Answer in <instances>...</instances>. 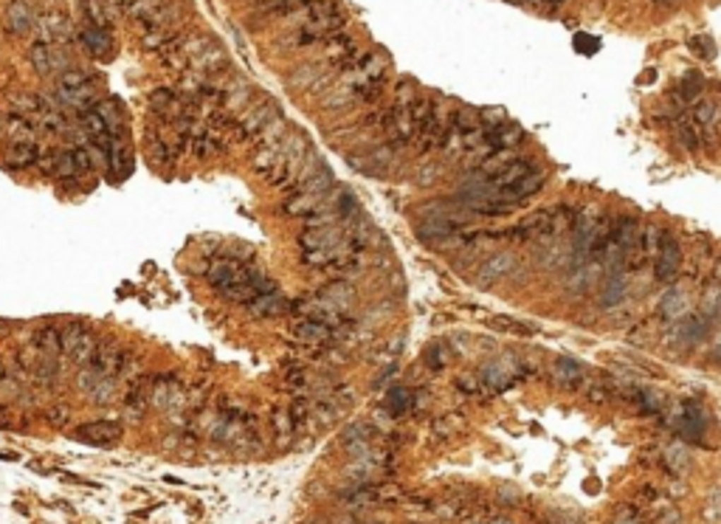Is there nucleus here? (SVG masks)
Masks as SVG:
<instances>
[{
  "label": "nucleus",
  "mask_w": 721,
  "mask_h": 524,
  "mask_svg": "<svg viewBox=\"0 0 721 524\" xmlns=\"http://www.w3.org/2000/svg\"><path fill=\"white\" fill-rule=\"evenodd\" d=\"M493 327H499V330H504V333H521V335H530V333H532L530 324L516 321V318H507V316H496V318H493Z\"/></svg>",
  "instance_id": "obj_40"
},
{
  "label": "nucleus",
  "mask_w": 721,
  "mask_h": 524,
  "mask_svg": "<svg viewBox=\"0 0 721 524\" xmlns=\"http://www.w3.org/2000/svg\"><path fill=\"white\" fill-rule=\"evenodd\" d=\"M71 153H73V161H76L79 175H85V172H90V169H93V155H90V150H88V147H73Z\"/></svg>",
  "instance_id": "obj_45"
},
{
  "label": "nucleus",
  "mask_w": 721,
  "mask_h": 524,
  "mask_svg": "<svg viewBox=\"0 0 721 524\" xmlns=\"http://www.w3.org/2000/svg\"><path fill=\"white\" fill-rule=\"evenodd\" d=\"M589 398H592L595 403H603L606 398H612V389H609V386H592V389H589Z\"/></svg>",
  "instance_id": "obj_50"
},
{
  "label": "nucleus",
  "mask_w": 721,
  "mask_h": 524,
  "mask_svg": "<svg viewBox=\"0 0 721 524\" xmlns=\"http://www.w3.org/2000/svg\"><path fill=\"white\" fill-rule=\"evenodd\" d=\"M521 138H524V130L513 121H504V124L490 127V130L484 127V141H487L490 150H513V147H518Z\"/></svg>",
  "instance_id": "obj_7"
},
{
  "label": "nucleus",
  "mask_w": 721,
  "mask_h": 524,
  "mask_svg": "<svg viewBox=\"0 0 721 524\" xmlns=\"http://www.w3.org/2000/svg\"><path fill=\"white\" fill-rule=\"evenodd\" d=\"M612 524H643V519H640V511H637V508H620V511L612 516Z\"/></svg>",
  "instance_id": "obj_46"
},
{
  "label": "nucleus",
  "mask_w": 721,
  "mask_h": 524,
  "mask_svg": "<svg viewBox=\"0 0 721 524\" xmlns=\"http://www.w3.org/2000/svg\"><path fill=\"white\" fill-rule=\"evenodd\" d=\"M318 203H321L318 195H302V192H296V195L287 198L285 212H287L290 218H307V215H313V212L318 209Z\"/></svg>",
  "instance_id": "obj_19"
},
{
  "label": "nucleus",
  "mask_w": 721,
  "mask_h": 524,
  "mask_svg": "<svg viewBox=\"0 0 721 524\" xmlns=\"http://www.w3.org/2000/svg\"><path fill=\"white\" fill-rule=\"evenodd\" d=\"M716 276H721V260H719V265H716Z\"/></svg>",
  "instance_id": "obj_55"
},
{
  "label": "nucleus",
  "mask_w": 721,
  "mask_h": 524,
  "mask_svg": "<svg viewBox=\"0 0 721 524\" xmlns=\"http://www.w3.org/2000/svg\"><path fill=\"white\" fill-rule=\"evenodd\" d=\"M657 279L660 282H671L679 270V246L674 240V234H662V243H660V251H657Z\"/></svg>",
  "instance_id": "obj_4"
},
{
  "label": "nucleus",
  "mask_w": 721,
  "mask_h": 524,
  "mask_svg": "<svg viewBox=\"0 0 721 524\" xmlns=\"http://www.w3.org/2000/svg\"><path fill=\"white\" fill-rule=\"evenodd\" d=\"M451 121H454V130H457V133H474V130L482 127L479 110H474V107H460V110L451 116Z\"/></svg>",
  "instance_id": "obj_28"
},
{
  "label": "nucleus",
  "mask_w": 721,
  "mask_h": 524,
  "mask_svg": "<svg viewBox=\"0 0 721 524\" xmlns=\"http://www.w3.org/2000/svg\"><path fill=\"white\" fill-rule=\"evenodd\" d=\"M691 48H693L696 54H702L705 59H713V54H716V48H713V42H710V37H693V40H691Z\"/></svg>",
  "instance_id": "obj_47"
},
{
  "label": "nucleus",
  "mask_w": 721,
  "mask_h": 524,
  "mask_svg": "<svg viewBox=\"0 0 721 524\" xmlns=\"http://www.w3.org/2000/svg\"><path fill=\"white\" fill-rule=\"evenodd\" d=\"M437 178H440V175H437V167L431 164V167H423V169H420V175H417V184H420V186H431Z\"/></svg>",
  "instance_id": "obj_49"
},
{
  "label": "nucleus",
  "mask_w": 721,
  "mask_h": 524,
  "mask_svg": "<svg viewBox=\"0 0 721 524\" xmlns=\"http://www.w3.org/2000/svg\"><path fill=\"white\" fill-rule=\"evenodd\" d=\"M287 82H290V90L310 88L313 82H321V68H318V65H302V68H296V71L287 76Z\"/></svg>",
  "instance_id": "obj_26"
},
{
  "label": "nucleus",
  "mask_w": 721,
  "mask_h": 524,
  "mask_svg": "<svg viewBox=\"0 0 721 524\" xmlns=\"http://www.w3.org/2000/svg\"><path fill=\"white\" fill-rule=\"evenodd\" d=\"M124 434V429L113 420H93V423H85L73 431V440H82L88 446H113L119 443Z\"/></svg>",
  "instance_id": "obj_1"
},
{
  "label": "nucleus",
  "mask_w": 721,
  "mask_h": 524,
  "mask_svg": "<svg viewBox=\"0 0 721 524\" xmlns=\"http://www.w3.org/2000/svg\"><path fill=\"white\" fill-rule=\"evenodd\" d=\"M330 186H333V172H330V167H324L321 172H316L313 178H307L304 184H299V186H296V192H302V195H318V198H324Z\"/></svg>",
  "instance_id": "obj_21"
},
{
  "label": "nucleus",
  "mask_w": 721,
  "mask_h": 524,
  "mask_svg": "<svg viewBox=\"0 0 721 524\" xmlns=\"http://www.w3.org/2000/svg\"><path fill=\"white\" fill-rule=\"evenodd\" d=\"M333 327L330 324H321V321H316V318H302V321H296L293 324V335L299 338V341H304V344H324V341H330L333 338Z\"/></svg>",
  "instance_id": "obj_13"
},
{
  "label": "nucleus",
  "mask_w": 721,
  "mask_h": 524,
  "mask_svg": "<svg viewBox=\"0 0 721 524\" xmlns=\"http://www.w3.org/2000/svg\"><path fill=\"white\" fill-rule=\"evenodd\" d=\"M415 406V398H412V392L409 389H403V386H398V389H392L389 392V403H386V409H389V415L392 417H400L403 412H409Z\"/></svg>",
  "instance_id": "obj_30"
},
{
  "label": "nucleus",
  "mask_w": 721,
  "mask_h": 524,
  "mask_svg": "<svg viewBox=\"0 0 721 524\" xmlns=\"http://www.w3.org/2000/svg\"><path fill=\"white\" fill-rule=\"evenodd\" d=\"M544 181H547V175L535 167L532 172H527L518 184H513V186H507V189H499L501 195H493L496 201H504V203H510V206H516L518 201H524V198H530V195H535L541 186H544Z\"/></svg>",
  "instance_id": "obj_2"
},
{
  "label": "nucleus",
  "mask_w": 721,
  "mask_h": 524,
  "mask_svg": "<svg viewBox=\"0 0 721 524\" xmlns=\"http://www.w3.org/2000/svg\"><path fill=\"white\" fill-rule=\"evenodd\" d=\"M321 299H327L338 313H347V310H352L355 307V302H358V293H355V287L350 285V282H344V279H338V282H330L321 293H318Z\"/></svg>",
  "instance_id": "obj_8"
},
{
  "label": "nucleus",
  "mask_w": 721,
  "mask_h": 524,
  "mask_svg": "<svg viewBox=\"0 0 721 524\" xmlns=\"http://www.w3.org/2000/svg\"><path fill=\"white\" fill-rule=\"evenodd\" d=\"M276 116H279V110H276L273 102H268V105H254V107H248V110L242 113L240 124H237V133H240V136H259L262 127H265L270 119H276Z\"/></svg>",
  "instance_id": "obj_5"
},
{
  "label": "nucleus",
  "mask_w": 721,
  "mask_h": 524,
  "mask_svg": "<svg viewBox=\"0 0 721 524\" xmlns=\"http://www.w3.org/2000/svg\"><path fill=\"white\" fill-rule=\"evenodd\" d=\"M583 378H586V372H583V367H580L578 361L561 358V361L555 364V381H558V386H564V389H578V386L583 383Z\"/></svg>",
  "instance_id": "obj_16"
},
{
  "label": "nucleus",
  "mask_w": 721,
  "mask_h": 524,
  "mask_svg": "<svg viewBox=\"0 0 721 524\" xmlns=\"http://www.w3.org/2000/svg\"><path fill=\"white\" fill-rule=\"evenodd\" d=\"M270 426H273V434H276V443H287L296 431V420L290 417V409H282V412H273L270 417Z\"/></svg>",
  "instance_id": "obj_25"
},
{
  "label": "nucleus",
  "mask_w": 721,
  "mask_h": 524,
  "mask_svg": "<svg viewBox=\"0 0 721 524\" xmlns=\"http://www.w3.org/2000/svg\"><path fill=\"white\" fill-rule=\"evenodd\" d=\"M344 260H350V246H335V249H324V251H304L302 265L307 268H338Z\"/></svg>",
  "instance_id": "obj_10"
},
{
  "label": "nucleus",
  "mask_w": 721,
  "mask_h": 524,
  "mask_svg": "<svg viewBox=\"0 0 721 524\" xmlns=\"http://www.w3.org/2000/svg\"><path fill=\"white\" fill-rule=\"evenodd\" d=\"M96 352H99V338H96L93 333H85L82 341L76 344V350L71 352V358L79 361V364H90V361L96 358Z\"/></svg>",
  "instance_id": "obj_32"
},
{
  "label": "nucleus",
  "mask_w": 721,
  "mask_h": 524,
  "mask_svg": "<svg viewBox=\"0 0 721 524\" xmlns=\"http://www.w3.org/2000/svg\"><path fill=\"white\" fill-rule=\"evenodd\" d=\"M82 8L88 14V25L110 28V8L105 0H82Z\"/></svg>",
  "instance_id": "obj_24"
},
{
  "label": "nucleus",
  "mask_w": 721,
  "mask_h": 524,
  "mask_svg": "<svg viewBox=\"0 0 721 524\" xmlns=\"http://www.w3.org/2000/svg\"><path fill=\"white\" fill-rule=\"evenodd\" d=\"M79 42L96 56V59H110L113 56V37H110V28H96V25H88L79 31Z\"/></svg>",
  "instance_id": "obj_6"
},
{
  "label": "nucleus",
  "mask_w": 721,
  "mask_h": 524,
  "mask_svg": "<svg viewBox=\"0 0 721 524\" xmlns=\"http://www.w3.org/2000/svg\"><path fill=\"white\" fill-rule=\"evenodd\" d=\"M513 265H516V257H513V254H496V257L484 260L479 268V282H493V279L510 273Z\"/></svg>",
  "instance_id": "obj_18"
},
{
  "label": "nucleus",
  "mask_w": 721,
  "mask_h": 524,
  "mask_svg": "<svg viewBox=\"0 0 721 524\" xmlns=\"http://www.w3.org/2000/svg\"><path fill=\"white\" fill-rule=\"evenodd\" d=\"M3 372H6V369H3V361H0V383H3Z\"/></svg>",
  "instance_id": "obj_54"
},
{
  "label": "nucleus",
  "mask_w": 721,
  "mask_h": 524,
  "mask_svg": "<svg viewBox=\"0 0 721 524\" xmlns=\"http://www.w3.org/2000/svg\"><path fill=\"white\" fill-rule=\"evenodd\" d=\"M102 119H105V124L110 127V133H116L119 130V124L124 121V113H121V105L116 102V99H107V102H99L96 107H93Z\"/></svg>",
  "instance_id": "obj_29"
},
{
  "label": "nucleus",
  "mask_w": 721,
  "mask_h": 524,
  "mask_svg": "<svg viewBox=\"0 0 721 524\" xmlns=\"http://www.w3.org/2000/svg\"><path fill=\"white\" fill-rule=\"evenodd\" d=\"M612 285H614V287H612V290H609V287H606V293H603V296H600V302H603V304H614V302H617V299H620V296H623V293H626V285H623V282H620V279H614V282H612Z\"/></svg>",
  "instance_id": "obj_48"
},
{
  "label": "nucleus",
  "mask_w": 721,
  "mask_h": 524,
  "mask_svg": "<svg viewBox=\"0 0 721 524\" xmlns=\"http://www.w3.org/2000/svg\"><path fill=\"white\" fill-rule=\"evenodd\" d=\"M702 88H705V76H702V73H688V76L679 82V88H677L679 102H682V105L696 102V99H699V93H702Z\"/></svg>",
  "instance_id": "obj_27"
},
{
  "label": "nucleus",
  "mask_w": 721,
  "mask_h": 524,
  "mask_svg": "<svg viewBox=\"0 0 721 524\" xmlns=\"http://www.w3.org/2000/svg\"><path fill=\"white\" fill-rule=\"evenodd\" d=\"M654 3H671V0H654Z\"/></svg>",
  "instance_id": "obj_56"
},
{
  "label": "nucleus",
  "mask_w": 721,
  "mask_h": 524,
  "mask_svg": "<svg viewBox=\"0 0 721 524\" xmlns=\"http://www.w3.org/2000/svg\"><path fill=\"white\" fill-rule=\"evenodd\" d=\"M285 136H287V133H285V119H282V116H276V119H270V121L262 127V133H259L256 138L262 141V147H276Z\"/></svg>",
  "instance_id": "obj_31"
},
{
  "label": "nucleus",
  "mask_w": 721,
  "mask_h": 524,
  "mask_svg": "<svg viewBox=\"0 0 721 524\" xmlns=\"http://www.w3.org/2000/svg\"><path fill=\"white\" fill-rule=\"evenodd\" d=\"M479 119H482V127H499V124H504L507 121V113L501 110V107H484L479 110Z\"/></svg>",
  "instance_id": "obj_42"
},
{
  "label": "nucleus",
  "mask_w": 721,
  "mask_h": 524,
  "mask_svg": "<svg viewBox=\"0 0 721 524\" xmlns=\"http://www.w3.org/2000/svg\"><path fill=\"white\" fill-rule=\"evenodd\" d=\"M226 65H229V54H226L218 42L206 45L198 56H192V68L201 71V73H218V71H223Z\"/></svg>",
  "instance_id": "obj_12"
},
{
  "label": "nucleus",
  "mask_w": 721,
  "mask_h": 524,
  "mask_svg": "<svg viewBox=\"0 0 721 524\" xmlns=\"http://www.w3.org/2000/svg\"><path fill=\"white\" fill-rule=\"evenodd\" d=\"M113 389H116L113 378H96V381L88 386V395H90L96 403H107L110 395H113Z\"/></svg>",
  "instance_id": "obj_39"
},
{
  "label": "nucleus",
  "mask_w": 721,
  "mask_h": 524,
  "mask_svg": "<svg viewBox=\"0 0 721 524\" xmlns=\"http://www.w3.org/2000/svg\"><path fill=\"white\" fill-rule=\"evenodd\" d=\"M34 344L40 347L42 355H59L62 352V330L56 327H42L34 338Z\"/></svg>",
  "instance_id": "obj_23"
},
{
  "label": "nucleus",
  "mask_w": 721,
  "mask_h": 524,
  "mask_svg": "<svg viewBox=\"0 0 721 524\" xmlns=\"http://www.w3.org/2000/svg\"><path fill=\"white\" fill-rule=\"evenodd\" d=\"M82 335H85L82 327H76V324H73V327H65V330H62V352L71 355V352L76 350V344L82 341Z\"/></svg>",
  "instance_id": "obj_44"
},
{
  "label": "nucleus",
  "mask_w": 721,
  "mask_h": 524,
  "mask_svg": "<svg viewBox=\"0 0 721 524\" xmlns=\"http://www.w3.org/2000/svg\"><path fill=\"white\" fill-rule=\"evenodd\" d=\"M716 113H719L716 102H702V105L696 107V124H699V127H713Z\"/></svg>",
  "instance_id": "obj_43"
},
{
  "label": "nucleus",
  "mask_w": 721,
  "mask_h": 524,
  "mask_svg": "<svg viewBox=\"0 0 721 524\" xmlns=\"http://www.w3.org/2000/svg\"><path fill=\"white\" fill-rule=\"evenodd\" d=\"M54 175H56L59 181H73V178H79V169H76L73 153H56V161H54Z\"/></svg>",
  "instance_id": "obj_33"
},
{
  "label": "nucleus",
  "mask_w": 721,
  "mask_h": 524,
  "mask_svg": "<svg viewBox=\"0 0 721 524\" xmlns=\"http://www.w3.org/2000/svg\"><path fill=\"white\" fill-rule=\"evenodd\" d=\"M341 237H344V232L335 223H330V226H321V229H304L299 243H302L304 251H324V249L341 246L344 243Z\"/></svg>",
  "instance_id": "obj_3"
},
{
  "label": "nucleus",
  "mask_w": 721,
  "mask_h": 524,
  "mask_svg": "<svg viewBox=\"0 0 721 524\" xmlns=\"http://www.w3.org/2000/svg\"><path fill=\"white\" fill-rule=\"evenodd\" d=\"M307 0H268L256 8L259 17H290L293 11H299Z\"/></svg>",
  "instance_id": "obj_22"
},
{
  "label": "nucleus",
  "mask_w": 721,
  "mask_h": 524,
  "mask_svg": "<svg viewBox=\"0 0 721 524\" xmlns=\"http://www.w3.org/2000/svg\"><path fill=\"white\" fill-rule=\"evenodd\" d=\"M248 310H251V316H259V318L282 316V313H287V299H285V296H279V290L259 293L256 299H251V302H248Z\"/></svg>",
  "instance_id": "obj_9"
},
{
  "label": "nucleus",
  "mask_w": 721,
  "mask_h": 524,
  "mask_svg": "<svg viewBox=\"0 0 721 524\" xmlns=\"http://www.w3.org/2000/svg\"><path fill=\"white\" fill-rule=\"evenodd\" d=\"M457 386H460L463 392H471V395L477 392V381H474V378H460V381H457Z\"/></svg>",
  "instance_id": "obj_52"
},
{
  "label": "nucleus",
  "mask_w": 721,
  "mask_h": 524,
  "mask_svg": "<svg viewBox=\"0 0 721 524\" xmlns=\"http://www.w3.org/2000/svg\"><path fill=\"white\" fill-rule=\"evenodd\" d=\"M660 307H662L660 313H662L665 318L682 316V313H685V296H682V293H677V290H671V293H668V296L660 302Z\"/></svg>",
  "instance_id": "obj_38"
},
{
  "label": "nucleus",
  "mask_w": 721,
  "mask_h": 524,
  "mask_svg": "<svg viewBox=\"0 0 721 524\" xmlns=\"http://www.w3.org/2000/svg\"><path fill=\"white\" fill-rule=\"evenodd\" d=\"M420 96H417V85L415 82H409V79H403L398 88H395V107H409V105H415Z\"/></svg>",
  "instance_id": "obj_37"
},
{
  "label": "nucleus",
  "mask_w": 721,
  "mask_h": 524,
  "mask_svg": "<svg viewBox=\"0 0 721 524\" xmlns=\"http://www.w3.org/2000/svg\"><path fill=\"white\" fill-rule=\"evenodd\" d=\"M31 369H34V378H37L40 383H51V381L56 378V372H59L56 355H42V361H37Z\"/></svg>",
  "instance_id": "obj_35"
},
{
  "label": "nucleus",
  "mask_w": 721,
  "mask_h": 524,
  "mask_svg": "<svg viewBox=\"0 0 721 524\" xmlns=\"http://www.w3.org/2000/svg\"><path fill=\"white\" fill-rule=\"evenodd\" d=\"M248 99H251V88L245 85V82H237V85H232V88H226V107L229 110H237L242 105H248Z\"/></svg>",
  "instance_id": "obj_36"
},
{
  "label": "nucleus",
  "mask_w": 721,
  "mask_h": 524,
  "mask_svg": "<svg viewBox=\"0 0 721 524\" xmlns=\"http://www.w3.org/2000/svg\"><path fill=\"white\" fill-rule=\"evenodd\" d=\"M3 20H6V31L8 34H25L31 28V20H34L31 17V6L25 0H11L6 6Z\"/></svg>",
  "instance_id": "obj_11"
},
{
  "label": "nucleus",
  "mask_w": 721,
  "mask_h": 524,
  "mask_svg": "<svg viewBox=\"0 0 721 524\" xmlns=\"http://www.w3.org/2000/svg\"><path fill=\"white\" fill-rule=\"evenodd\" d=\"M40 161V147L37 141H23V144H11L8 155H6V167L8 169H25L31 164Z\"/></svg>",
  "instance_id": "obj_15"
},
{
  "label": "nucleus",
  "mask_w": 721,
  "mask_h": 524,
  "mask_svg": "<svg viewBox=\"0 0 721 524\" xmlns=\"http://www.w3.org/2000/svg\"><path fill=\"white\" fill-rule=\"evenodd\" d=\"M651 79H657V71H651V68H648V71H643V73H640V85H651Z\"/></svg>",
  "instance_id": "obj_53"
},
{
  "label": "nucleus",
  "mask_w": 721,
  "mask_h": 524,
  "mask_svg": "<svg viewBox=\"0 0 721 524\" xmlns=\"http://www.w3.org/2000/svg\"><path fill=\"white\" fill-rule=\"evenodd\" d=\"M175 400H178L175 381L167 378V375H158V378L153 381V389H150V403H153L155 409H167V406H172Z\"/></svg>",
  "instance_id": "obj_17"
},
{
  "label": "nucleus",
  "mask_w": 721,
  "mask_h": 524,
  "mask_svg": "<svg viewBox=\"0 0 721 524\" xmlns=\"http://www.w3.org/2000/svg\"><path fill=\"white\" fill-rule=\"evenodd\" d=\"M59 85H62V88H71V90H79V88H85V85H90V82H88V73H85V71H62Z\"/></svg>",
  "instance_id": "obj_41"
},
{
  "label": "nucleus",
  "mask_w": 721,
  "mask_h": 524,
  "mask_svg": "<svg viewBox=\"0 0 721 524\" xmlns=\"http://www.w3.org/2000/svg\"><path fill=\"white\" fill-rule=\"evenodd\" d=\"M532 169H535V164H532L530 158H516V161H513V164H507L499 175H493V178H490V186H493V189H507V186L518 184V181H521L527 172H532Z\"/></svg>",
  "instance_id": "obj_14"
},
{
  "label": "nucleus",
  "mask_w": 721,
  "mask_h": 524,
  "mask_svg": "<svg viewBox=\"0 0 721 524\" xmlns=\"http://www.w3.org/2000/svg\"><path fill=\"white\" fill-rule=\"evenodd\" d=\"M279 161H282L279 147H262V150L254 155V169H256V172H262V175H268V172H270Z\"/></svg>",
  "instance_id": "obj_34"
},
{
  "label": "nucleus",
  "mask_w": 721,
  "mask_h": 524,
  "mask_svg": "<svg viewBox=\"0 0 721 524\" xmlns=\"http://www.w3.org/2000/svg\"><path fill=\"white\" fill-rule=\"evenodd\" d=\"M28 62L40 76H48L54 71V56H51V42H34L28 51Z\"/></svg>",
  "instance_id": "obj_20"
},
{
  "label": "nucleus",
  "mask_w": 721,
  "mask_h": 524,
  "mask_svg": "<svg viewBox=\"0 0 721 524\" xmlns=\"http://www.w3.org/2000/svg\"><path fill=\"white\" fill-rule=\"evenodd\" d=\"M583 37H589V34H583ZM575 48L578 51H586V54H592V51H597V40H580V34H578V42H575Z\"/></svg>",
  "instance_id": "obj_51"
}]
</instances>
